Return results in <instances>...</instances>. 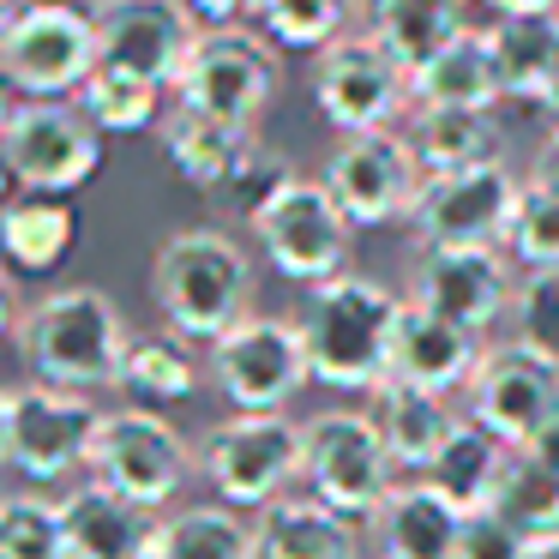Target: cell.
Wrapping results in <instances>:
<instances>
[{"label":"cell","instance_id":"obj_1","mask_svg":"<svg viewBox=\"0 0 559 559\" xmlns=\"http://www.w3.org/2000/svg\"><path fill=\"white\" fill-rule=\"evenodd\" d=\"M397 319H403V301L379 277H361V271H343V277L307 289L295 325H301L313 379L331 391H367L373 397L391 379Z\"/></svg>","mask_w":559,"mask_h":559},{"label":"cell","instance_id":"obj_2","mask_svg":"<svg viewBox=\"0 0 559 559\" xmlns=\"http://www.w3.org/2000/svg\"><path fill=\"white\" fill-rule=\"evenodd\" d=\"M151 301L181 343H217L253 307V259L223 229H181L151 259Z\"/></svg>","mask_w":559,"mask_h":559},{"label":"cell","instance_id":"obj_3","mask_svg":"<svg viewBox=\"0 0 559 559\" xmlns=\"http://www.w3.org/2000/svg\"><path fill=\"white\" fill-rule=\"evenodd\" d=\"M127 349H133V331H127L121 307L103 289H85V283L79 289H49L19 319V355L37 367L43 385L79 391V397L121 385Z\"/></svg>","mask_w":559,"mask_h":559},{"label":"cell","instance_id":"obj_4","mask_svg":"<svg viewBox=\"0 0 559 559\" xmlns=\"http://www.w3.org/2000/svg\"><path fill=\"white\" fill-rule=\"evenodd\" d=\"M307 427L295 415H229L199 439V475L217 493V506L265 511L301 481Z\"/></svg>","mask_w":559,"mask_h":559},{"label":"cell","instance_id":"obj_5","mask_svg":"<svg viewBox=\"0 0 559 559\" xmlns=\"http://www.w3.org/2000/svg\"><path fill=\"white\" fill-rule=\"evenodd\" d=\"M97 67V19L79 0H31L19 25L0 37V73L19 103H79Z\"/></svg>","mask_w":559,"mask_h":559},{"label":"cell","instance_id":"obj_6","mask_svg":"<svg viewBox=\"0 0 559 559\" xmlns=\"http://www.w3.org/2000/svg\"><path fill=\"white\" fill-rule=\"evenodd\" d=\"M301 481H307V493L325 499L331 511H343L349 523H361V518L373 523L379 506L391 499V487L403 481V469L385 451L367 409H325L307 421Z\"/></svg>","mask_w":559,"mask_h":559},{"label":"cell","instance_id":"obj_7","mask_svg":"<svg viewBox=\"0 0 559 559\" xmlns=\"http://www.w3.org/2000/svg\"><path fill=\"white\" fill-rule=\"evenodd\" d=\"M211 379L241 415H277L307 391V343L295 313H247L211 343Z\"/></svg>","mask_w":559,"mask_h":559},{"label":"cell","instance_id":"obj_8","mask_svg":"<svg viewBox=\"0 0 559 559\" xmlns=\"http://www.w3.org/2000/svg\"><path fill=\"white\" fill-rule=\"evenodd\" d=\"M253 235H259L265 265L277 271V277H289V283H307V289L343 277L349 247H355V223L343 217V205L331 199V187L307 181V175H295V181L259 211Z\"/></svg>","mask_w":559,"mask_h":559},{"label":"cell","instance_id":"obj_9","mask_svg":"<svg viewBox=\"0 0 559 559\" xmlns=\"http://www.w3.org/2000/svg\"><path fill=\"white\" fill-rule=\"evenodd\" d=\"M199 469V451L163 421L157 409H139V403H121V409L103 415L97 445H91V475L115 493L139 499L145 511L169 506L187 487V475Z\"/></svg>","mask_w":559,"mask_h":559},{"label":"cell","instance_id":"obj_10","mask_svg":"<svg viewBox=\"0 0 559 559\" xmlns=\"http://www.w3.org/2000/svg\"><path fill=\"white\" fill-rule=\"evenodd\" d=\"M277 85H283L277 49L259 31H205L187 55L181 79H175V103L235 127H259Z\"/></svg>","mask_w":559,"mask_h":559},{"label":"cell","instance_id":"obj_11","mask_svg":"<svg viewBox=\"0 0 559 559\" xmlns=\"http://www.w3.org/2000/svg\"><path fill=\"white\" fill-rule=\"evenodd\" d=\"M103 127L79 103H19L13 121L0 127V145L25 193L73 199L103 169Z\"/></svg>","mask_w":559,"mask_h":559},{"label":"cell","instance_id":"obj_12","mask_svg":"<svg viewBox=\"0 0 559 559\" xmlns=\"http://www.w3.org/2000/svg\"><path fill=\"white\" fill-rule=\"evenodd\" d=\"M518 175L499 163H481V169H463V175H439V181L421 187L409 211V235L421 241V253H451V247H506L511 217H518V199H523Z\"/></svg>","mask_w":559,"mask_h":559},{"label":"cell","instance_id":"obj_13","mask_svg":"<svg viewBox=\"0 0 559 559\" xmlns=\"http://www.w3.org/2000/svg\"><path fill=\"white\" fill-rule=\"evenodd\" d=\"M319 181L331 187V199L343 205V217L355 229H379V223H409L427 175L415 163L409 139L379 127V133H343L325 169H319Z\"/></svg>","mask_w":559,"mask_h":559},{"label":"cell","instance_id":"obj_14","mask_svg":"<svg viewBox=\"0 0 559 559\" xmlns=\"http://www.w3.org/2000/svg\"><path fill=\"white\" fill-rule=\"evenodd\" d=\"M97 427H103V409L91 397L37 379V385L13 391V409H7V463L25 481H67L73 469H91Z\"/></svg>","mask_w":559,"mask_h":559},{"label":"cell","instance_id":"obj_15","mask_svg":"<svg viewBox=\"0 0 559 559\" xmlns=\"http://www.w3.org/2000/svg\"><path fill=\"white\" fill-rule=\"evenodd\" d=\"M313 97H319V115H325L337 133H379V127H391L403 115V103L415 109L409 73H403L367 31H349V37H337L319 55Z\"/></svg>","mask_w":559,"mask_h":559},{"label":"cell","instance_id":"obj_16","mask_svg":"<svg viewBox=\"0 0 559 559\" xmlns=\"http://www.w3.org/2000/svg\"><path fill=\"white\" fill-rule=\"evenodd\" d=\"M547 415H559V361L523 337L493 343L469 385V421H481L493 439L523 451L542 433Z\"/></svg>","mask_w":559,"mask_h":559},{"label":"cell","instance_id":"obj_17","mask_svg":"<svg viewBox=\"0 0 559 559\" xmlns=\"http://www.w3.org/2000/svg\"><path fill=\"white\" fill-rule=\"evenodd\" d=\"M91 19H97L103 67L157 79L163 91H175L193 43L205 37L187 0H91Z\"/></svg>","mask_w":559,"mask_h":559},{"label":"cell","instance_id":"obj_18","mask_svg":"<svg viewBox=\"0 0 559 559\" xmlns=\"http://www.w3.org/2000/svg\"><path fill=\"white\" fill-rule=\"evenodd\" d=\"M409 301L481 337L493 319H511L518 271H511L506 247H451V253H421V271H415Z\"/></svg>","mask_w":559,"mask_h":559},{"label":"cell","instance_id":"obj_19","mask_svg":"<svg viewBox=\"0 0 559 559\" xmlns=\"http://www.w3.org/2000/svg\"><path fill=\"white\" fill-rule=\"evenodd\" d=\"M487 343L475 331L451 325V319L427 313V307L403 301L397 319V343H391V379L403 385H421L433 397H451V391H469L475 373H481Z\"/></svg>","mask_w":559,"mask_h":559},{"label":"cell","instance_id":"obj_20","mask_svg":"<svg viewBox=\"0 0 559 559\" xmlns=\"http://www.w3.org/2000/svg\"><path fill=\"white\" fill-rule=\"evenodd\" d=\"M61 523L73 559H145L157 542V518L139 499L103 487L97 475L61 493Z\"/></svg>","mask_w":559,"mask_h":559},{"label":"cell","instance_id":"obj_21","mask_svg":"<svg viewBox=\"0 0 559 559\" xmlns=\"http://www.w3.org/2000/svg\"><path fill=\"white\" fill-rule=\"evenodd\" d=\"M157 133H163V157L175 163V175H181L187 187H199V193H229L235 175H241L259 151L253 127L217 121V115L181 109V103L163 115Z\"/></svg>","mask_w":559,"mask_h":559},{"label":"cell","instance_id":"obj_22","mask_svg":"<svg viewBox=\"0 0 559 559\" xmlns=\"http://www.w3.org/2000/svg\"><path fill=\"white\" fill-rule=\"evenodd\" d=\"M463 506H451L427 475H403L373 518L379 559H457Z\"/></svg>","mask_w":559,"mask_h":559},{"label":"cell","instance_id":"obj_23","mask_svg":"<svg viewBox=\"0 0 559 559\" xmlns=\"http://www.w3.org/2000/svg\"><path fill=\"white\" fill-rule=\"evenodd\" d=\"M367 415H373L379 439H385V451L397 457L403 475L433 469V457L445 451V439L457 433V421H463V415H451L445 397H433V391H421V385H403V379H385V385L373 391V403H367Z\"/></svg>","mask_w":559,"mask_h":559},{"label":"cell","instance_id":"obj_24","mask_svg":"<svg viewBox=\"0 0 559 559\" xmlns=\"http://www.w3.org/2000/svg\"><path fill=\"white\" fill-rule=\"evenodd\" d=\"M415 109H487L506 97V79H499V61L487 49V31H463L451 37L421 73L409 79Z\"/></svg>","mask_w":559,"mask_h":559},{"label":"cell","instance_id":"obj_25","mask_svg":"<svg viewBox=\"0 0 559 559\" xmlns=\"http://www.w3.org/2000/svg\"><path fill=\"white\" fill-rule=\"evenodd\" d=\"M79 247V211L55 193H19L0 211V265L19 277H43Z\"/></svg>","mask_w":559,"mask_h":559},{"label":"cell","instance_id":"obj_26","mask_svg":"<svg viewBox=\"0 0 559 559\" xmlns=\"http://www.w3.org/2000/svg\"><path fill=\"white\" fill-rule=\"evenodd\" d=\"M361 25L403 73H421L451 37H463V7L457 0H361Z\"/></svg>","mask_w":559,"mask_h":559},{"label":"cell","instance_id":"obj_27","mask_svg":"<svg viewBox=\"0 0 559 559\" xmlns=\"http://www.w3.org/2000/svg\"><path fill=\"white\" fill-rule=\"evenodd\" d=\"M259 559H355V523L313 493H283L259 511Z\"/></svg>","mask_w":559,"mask_h":559},{"label":"cell","instance_id":"obj_28","mask_svg":"<svg viewBox=\"0 0 559 559\" xmlns=\"http://www.w3.org/2000/svg\"><path fill=\"white\" fill-rule=\"evenodd\" d=\"M403 139H409V151H415L427 181L499 163V127L487 109H409Z\"/></svg>","mask_w":559,"mask_h":559},{"label":"cell","instance_id":"obj_29","mask_svg":"<svg viewBox=\"0 0 559 559\" xmlns=\"http://www.w3.org/2000/svg\"><path fill=\"white\" fill-rule=\"evenodd\" d=\"M506 463H511V445H506V439H493L481 421H469V415H463L457 433L445 439V451H439L433 469H427V481H433L439 493L451 499V506L481 511L487 499H493V487H499V475H506Z\"/></svg>","mask_w":559,"mask_h":559},{"label":"cell","instance_id":"obj_30","mask_svg":"<svg viewBox=\"0 0 559 559\" xmlns=\"http://www.w3.org/2000/svg\"><path fill=\"white\" fill-rule=\"evenodd\" d=\"M157 559H259V530L235 506H193L157 518Z\"/></svg>","mask_w":559,"mask_h":559},{"label":"cell","instance_id":"obj_31","mask_svg":"<svg viewBox=\"0 0 559 559\" xmlns=\"http://www.w3.org/2000/svg\"><path fill=\"white\" fill-rule=\"evenodd\" d=\"M121 391L139 409H169L199 391V361L187 355L181 337H133L121 367Z\"/></svg>","mask_w":559,"mask_h":559},{"label":"cell","instance_id":"obj_32","mask_svg":"<svg viewBox=\"0 0 559 559\" xmlns=\"http://www.w3.org/2000/svg\"><path fill=\"white\" fill-rule=\"evenodd\" d=\"M487 49L499 61V79H506V97L535 103L547 85V67L559 55V13L547 19H499L487 31Z\"/></svg>","mask_w":559,"mask_h":559},{"label":"cell","instance_id":"obj_33","mask_svg":"<svg viewBox=\"0 0 559 559\" xmlns=\"http://www.w3.org/2000/svg\"><path fill=\"white\" fill-rule=\"evenodd\" d=\"M79 109L103 133H145L163 115V85L157 79H139V73H121V67H97L85 79V91H79Z\"/></svg>","mask_w":559,"mask_h":559},{"label":"cell","instance_id":"obj_34","mask_svg":"<svg viewBox=\"0 0 559 559\" xmlns=\"http://www.w3.org/2000/svg\"><path fill=\"white\" fill-rule=\"evenodd\" d=\"M487 506L499 511V518H511L523 535H554L559 530V469H547V463L523 457V451H511L506 475H499L493 499Z\"/></svg>","mask_w":559,"mask_h":559},{"label":"cell","instance_id":"obj_35","mask_svg":"<svg viewBox=\"0 0 559 559\" xmlns=\"http://www.w3.org/2000/svg\"><path fill=\"white\" fill-rule=\"evenodd\" d=\"M0 559H73L61 499L0 493Z\"/></svg>","mask_w":559,"mask_h":559},{"label":"cell","instance_id":"obj_36","mask_svg":"<svg viewBox=\"0 0 559 559\" xmlns=\"http://www.w3.org/2000/svg\"><path fill=\"white\" fill-rule=\"evenodd\" d=\"M361 0H265L259 7V31L283 49H313L325 55L337 37H349V19Z\"/></svg>","mask_w":559,"mask_h":559},{"label":"cell","instance_id":"obj_37","mask_svg":"<svg viewBox=\"0 0 559 559\" xmlns=\"http://www.w3.org/2000/svg\"><path fill=\"white\" fill-rule=\"evenodd\" d=\"M506 253H511V265H523V271H554L559 265V193L523 187L518 217H511V235H506Z\"/></svg>","mask_w":559,"mask_h":559},{"label":"cell","instance_id":"obj_38","mask_svg":"<svg viewBox=\"0 0 559 559\" xmlns=\"http://www.w3.org/2000/svg\"><path fill=\"white\" fill-rule=\"evenodd\" d=\"M511 337L535 343L559 361V265L554 271H523L518 277V301H511Z\"/></svg>","mask_w":559,"mask_h":559},{"label":"cell","instance_id":"obj_39","mask_svg":"<svg viewBox=\"0 0 559 559\" xmlns=\"http://www.w3.org/2000/svg\"><path fill=\"white\" fill-rule=\"evenodd\" d=\"M457 559H530V535H523L511 518H499L493 506H481V511H463Z\"/></svg>","mask_w":559,"mask_h":559},{"label":"cell","instance_id":"obj_40","mask_svg":"<svg viewBox=\"0 0 559 559\" xmlns=\"http://www.w3.org/2000/svg\"><path fill=\"white\" fill-rule=\"evenodd\" d=\"M199 19V31H241L247 19H259L265 0H187Z\"/></svg>","mask_w":559,"mask_h":559},{"label":"cell","instance_id":"obj_41","mask_svg":"<svg viewBox=\"0 0 559 559\" xmlns=\"http://www.w3.org/2000/svg\"><path fill=\"white\" fill-rule=\"evenodd\" d=\"M530 187H547V193H559V127H554V133L542 139V151H535Z\"/></svg>","mask_w":559,"mask_h":559},{"label":"cell","instance_id":"obj_42","mask_svg":"<svg viewBox=\"0 0 559 559\" xmlns=\"http://www.w3.org/2000/svg\"><path fill=\"white\" fill-rule=\"evenodd\" d=\"M523 457H535V463H547V469H559V415H547L542 433L523 445Z\"/></svg>","mask_w":559,"mask_h":559},{"label":"cell","instance_id":"obj_43","mask_svg":"<svg viewBox=\"0 0 559 559\" xmlns=\"http://www.w3.org/2000/svg\"><path fill=\"white\" fill-rule=\"evenodd\" d=\"M499 19H547V13H559V0H487Z\"/></svg>","mask_w":559,"mask_h":559},{"label":"cell","instance_id":"obj_44","mask_svg":"<svg viewBox=\"0 0 559 559\" xmlns=\"http://www.w3.org/2000/svg\"><path fill=\"white\" fill-rule=\"evenodd\" d=\"M19 295H13V283H7V271H0V337H19Z\"/></svg>","mask_w":559,"mask_h":559},{"label":"cell","instance_id":"obj_45","mask_svg":"<svg viewBox=\"0 0 559 559\" xmlns=\"http://www.w3.org/2000/svg\"><path fill=\"white\" fill-rule=\"evenodd\" d=\"M535 109H547L559 121V55H554V67H547V85H542V97H535Z\"/></svg>","mask_w":559,"mask_h":559},{"label":"cell","instance_id":"obj_46","mask_svg":"<svg viewBox=\"0 0 559 559\" xmlns=\"http://www.w3.org/2000/svg\"><path fill=\"white\" fill-rule=\"evenodd\" d=\"M25 193V187H19V175H13V163H7V145H0V211L13 205V199Z\"/></svg>","mask_w":559,"mask_h":559},{"label":"cell","instance_id":"obj_47","mask_svg":"<svg viewBox=\"0 0 559 559\" xmlns=\"http://www.w3.org/2000/svg\"><path fill=\"white\" fill-rule=\"evenodd\" d=\"M25 7H31V0H0V37L19 25V13H25Z\"/></svg>","mask_w":559,"mask_h":559},{"label":"cell","instance_id":"obj_48","mask_svg":"<svg viewBox=\"0 0 559 559\" xmlns=\"http://www.w3.org/2000/svg\"><path fill=\"white\" fill-rule=\"evenodd\" d=\"M530 559H559V530H554V535H535V542H530Z\"/></svg>","mask_w":559,"mask_h":559},{"label":"cell","instance_id":"obj_49","mask_svg":"<svg viewBox=\"0 0 559 559\" xmlns=\"http://www.w3.org/2000/svg\"><path fill=\"white\" fill-rule=\"evenodd\" d=\"M13 109H19V91L7 85V73H0V127L13 121Z\"/></svg>","mask_w":559,"mask_h":559},{"label":"cell","instance_id":"obj_50","mask_svg":"<svg viewBox=\"0 0 559 559\" xmlns=\"http://www.w3.org/2000/svg\"><path fill=\"white\" fill-rule=\"evenodd\" d=\"M7 409H13V391H0V463H7Z\"/></svg>","mask_w":559,"mask_h":559},{"label":"cell","instance_id":"obj_51","mask_svg":"<svg viewBox=\"0 0 559 559\" xmlns=\"http://www.w3.org/2000/svg\"><path fill=\"white\" fill-rule=\"evenodd\" d=\"M145 559H157V554H145Z\"/></svg>","mask_w":559,"mask_h":559}]
</instances>
